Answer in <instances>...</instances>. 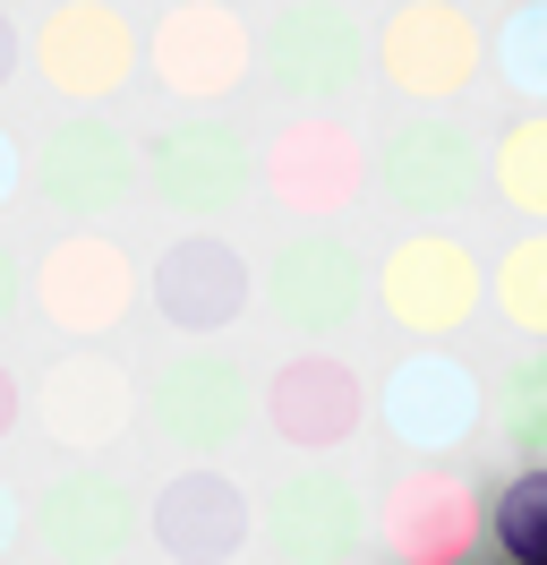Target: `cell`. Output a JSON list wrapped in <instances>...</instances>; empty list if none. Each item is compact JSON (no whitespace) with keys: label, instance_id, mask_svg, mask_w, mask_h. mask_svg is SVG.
I'll use <instances>...</instances> for the list:
<instances>
[{"label":"cell","instance_id":"cell-16","mask_svg":"<svg viewBox=\"0 0 547 565\" xmlns=\"http://www.w3.org/2000/svg\"><path fill=\"white\" fill-rule=\"evenodd\" d=\"M376 540L394 565H462L479 548V489L453 462H410L376 497Z\"/></svg>","mask_w":547,"mask_h":565},{"label":"cell","instance_id":"cell-14","mask_svg":"<svg viewBox=\"0 0 547 565\" xmlns=\"http://www.w3.org/2000/svg\"><path fill=\"white\" fill-rule=\"evenodd\" d=\"M257 531H266V548L282 565H351L376 531V505H368V489L325 455V462H300L291 480H274Z\"/></svg>","mask_w":547,"mask_h":565},{"label":"cell","instance_id":"cell-15","mask_svg":"<svg viewBox=\"0 0 547 565\" xmlns=\"http://www.w3.org/2000/svg\"><path fill=\"white\" fill-rule=\"evenodd\" d=\"M146 70H154L163 95L205 111V104H223V95L248 86L257 35H248V18H239L232 0H171L163 18H154V35H146Z\"/></svg>","mask_w":547,"mask_h":565},{"label":"cell","instance_id":"cell-27","mask_svg":"<svg viewBox=\"0 0 547 565\" xmlns=\"http://www.w3.org/2000/svg\"><path fill=\"white\" fill-rule=\"evenodd\" d=\"M18 300H26V266H18V248L0 241V326L18 318Z\"/></svg>","mask_w":547,"mask_h":565},{"label":"cell","instance_id":"cell-30","mask_svg":"<svg viewBox=\"0 0 547 565\" xmlns=\"http://www.w3.org/2000/svg\"><path fill=\"white\" fill-rule=\"evenodd\" d=\"M26 61V43H18V26H9V9H0V86H9V70Z\"/></svg>","mask_w":547,"mask_h":565},{"label":"cell","instance_id":"cell-12","mask_svg":"<svg viewBox=\"0 0 547 565\" xmlns=\"http://www.w3.org/2000/svg\"><path fill=\"white\" fill-rule=\"evenodd\" d=\"M368 412H376V394L360 386V369H351L334 343L291 352L266 386H257V420H266L291 455H308V462L342 455V446L360 437V420H368Z\"/></svg>","mask_w":547,"mask_h":565},{"label":"cell","instance_id":"cell-8","mask_svg":"<svg viewBox=\"0 0 547 565\" xmlns=\"http://www.w3.org/2000/svg\"><path fill=\"white\" fill-rule=\"evenodd\" d=\"M26 300L52 334L103 343V334H120L129 309H137V257L111 241V232H61V241L26 266Z\"/></svg>","mask_w":547,"mask_h":565},{"label":"cell","instance_id":"cell-24","mask_svg":"<svg viewBox=\"0 0 547 565\" xmlns=\"http://www.w3.org/2000/svg\"><path fill=\"white\" fill-rule=\"evenodd\" d=\"M487 531H496V548L513 565H547V462H522L505 489H496Z\"/></svg>","mask_w":547,"mask_h":565},{"label":"cell","instance_id":"cell-11","mask_svg":"<svg viewBox=\"0 0 547 565\" xmlns=\"http://www.w3.org/2000/svg\"><path fill=\"white\" fill-rule=\"evenodd\" d=\"M376 291V275L360 266V248L342 232H291L257 266V300L274 309V326H291L300 343H334L360 318V300Z\"/></svg>","mask_w":547,"mask_h":565},{"label":"cell","instance_id":"cell-6","mask_svg":"<svg viewBox=\"0 0 547 565\" xmlns=\"http://www.w3.org/2000/svg\"><path fill=\"white\" fill-rule=\"evenodd\" d=\"M479 18L462 0H403V9H385V26H376L368 61L376 77L403 95V111H453L462 104V86L479 77Z\"/></svg>","mask_w":547,"mask_h":565},{"label":"cell","instance_id":"cell-7","mask_svg":"<svg viewBox=\"0 0 547 565\" xmlns=\"http://www.w3.org/2000/svg\"><path fill=\"white\" fill-rule=\"evenodd\" d=\"M146 309L180 334V343H214L257 309V266L232 232H180L154 248L146 266Z\"/></svg>","mask_w":547,"mask_h":565},{"label":"cell","instance_id":"cell-23","mask_svg":"<svg viewBox=\"0 0 547 565\" xmlns=\"http://www.w3.org/2000/svg\"><path fill=\"white\" fill-rule=\"evenodd\" d=\"M487 61L530 111H547V0H513L496 43H487Z\"/></svg>","mask_w":547,"mask_h":565},{"label":"cell","instance_id":"cell-4","mask_svg":"<svg viewBox=\"0 0 547 565\" xmlns=\"http://www.w3.org/2000/svg\"><path fill=\"white\" fill-rule=\"evenodd\" d=\"M368 189L403 214L410 232H444V223L479 198V138L453 111H403V120L376 138Z\"/></svg>","mask_w":547,"mask_h":565},{"label":"cell","instance_id":"cell-26","mask_svg":"<svg viewBox=\"0 0 547 565\" xmlns=\"http://www.w3.org/2000/svg\"><path fill=\"white\" fill-rule=\"evenodd\" d=\"M18 189H26V146H18V129H9V120H0V206H9Z\"/></svg>","mask_w":547,"mask_h":565},{"label":"cell","instance_id":"cell-13","mask_svg":"<svg viewBox=\"0 0 547 565\" xmlns=\"http://www.w3.org/2000/svg\"><path fill=\"white\" fill-rule=\"evenodd\" d=\"M479 412H487V403H479V377L444 352V343L403 352L394 369H385V386H376V428H385L403 455H419V462L462 455V446L479 437Z\"/></svg>","mask_w":547,"mask_h":565},{"label":"cell","instance_id":"cell-2","mask_svg":"<svg viewBox=\"0 0 547 565\" xmlns=\"http://www.w3.org/2000/svg\"><path fill=\"white\" fill-rule=\"evenodd\" d=\"M368 172H376V138L351 129L342 111H291L266 138V154H257V189L282 214H300V223L351 214L368 198Z\"/></svg>","mask_w":547,"mask_h":565},{"label":"cell","instance_id":"cell-17","mask_svg":"<svg viewBox=\"0 0 547 565\" xmlns=\"http://www.w3.org/2000/svg\"><path fill=\"white\" fill-rule=\"evenodd\" d=\"M26 420L61 446V455H111L120 437H129L137 420V377L120 369V360H103V352H68L52 360L43 377L26 386Z\"/></svg>","mask_w":547,"mask_h":565},{"label":"cell","instance_id":"cell-25","mask_svg":"<svg viewBox=\"0 0 547 565\" xmlns=\"http://www.w3.org/2000/svg\"><path fill=\"white\" fill-rule=\"evenodd\" d=\"M496 437L522 462H547V343L505 369V386H496Z\"/></svg>","mask_w":547,"mask_h":565},{"label":"cell","instance_id":"cell-28","mask_svg":"<svg viewBox=\"0 0 547 565\" xmlns=\"http://www.w3.org/2000/svg\"><path fill=\"white\" fill-rule=\"evenodd\" d=\"M18 531H26V505H18V489H9V480H0V557H9V548H18Z\"/></svg>","mask_w":547,"mask_h":565},{"label":"cell","instance_id":"cell-10","mask_svg":"<svg viewBox=\"0 0 547 565\" xmlns=\"http://www.w3.org/2000/svg\"><path fill=\"white\" fill-rule=\"evenodd\" d=\"M376 309L410 343H453L479 318V257L453 232H403L376 257Z\"/></svg>","mask_w":547,"mask_h":565},{"label":"cell","instance_id":"cell-20","mask_svg":"<svg viewBox=\"0 0 547 565\" xmlns=\"http://www.w3.org/2000/svg\"><path fill=\"white\" fill-rule=\"evenodd\" d=\"M146 531L180 565H232L248 548V531H257V505H248V489H239L232 471L180 462L163 489H154V505H146Z\"/></svg>","mask_w":547,"mask_h":565},{"label":"cell","instance_id":"cell-9","mask_svg":"<svg viewBox=\"0 0 547 565\" xmlns=\"http://www.w3.org/2000/svg\"><path fill=\"white\" fill-rule=\"evenodd\" d=\"M146 420H154V437H163L171 455L214 462L239 428L257 420V377H248L232 352L189 343V352H171L163 369L146 377Z\"/></svg>","mask_w":547,"mask_h":565},{"label":"cell","instance_id":"cell-5","mask_svg":"<svg viewBox=\"0 0 547 565\" xmlns=\"http://www.w3.org/2000/svg\"><path fill=\"white\" fill-rule=\"evenodd\" d=\"M137 61H146V43H137L129 9H111V0H52L26 35V70L68 111H103L137 77Z\"/></svg>","mask_w":547,"mask_h":565},{"label":"cell","instance_id":"cell-1","mask_svg":"<svg viewBox=\"0 0 547 565\" xmlns=\"http://www.w3.org/2000/svg\"><path fill=\"white\" fill-rule=\"evenodd\" d=\"M257 189V146L239 138L223 111H180L163 129H146V198L180 214L189 232L232 223Z\"/></svg>","mask_w":547,"mask_h":565},{"label":"cell","instance_id":"cell-21","mask_svg":"<svg viewBox=\"0 0 547 565\" xmlns=\"http://www.w3.org/2000/svg\"><path fill=\"white\" fill-rule=\"evenodd\" d=\"M487 189H496L522 223L547 232V111H522V120L496 129V146H487Z\"/></svg>","mask_w":547,"mask_h":565},{"label":"cell","instance_id":"cell-29","mask_svg":"<svg viewBox=\"0 0 547 565\" xmlns=\"http://www.w3.org/2000/svg\"><path fill=\"white\" fill-rule=\"evenodd\" d=\"M18 420H26V386H18V377H9V360H0V437H9Z\"/></svg>","mask_w":547,"mask_h":565},{"label":"cell","instance_id":"cell-3","mask_svg":"<svg viewBox=\"0 0 547 565\" xmlns=\"http://www.w3.org/2000/svg\"><path fill=\"white\" fill-rule=\"evenodd\" d=\"M26 189L77 232H95L146 189V138H129L111 111H61V129L26 154Z\"/></svg>","mask_w":547,"mask_h":565},{"label":"cell","instance_id":"cell-19","mask_svg":"<svg viewBox=\"0 0 547 565\" xmlns=\"http://www.w3.org/2000/svg\"><path fill=\"white\" fill-rule=\"evenodd\" d=\"M360 61H368V43L342 18V0H291L266 35H257V70H266L282 95H300L308 111H334L342 86L360 77Z\"/></svg>","mask_w":547,"mask_h":565},{"label":"cell","instance_id":"cell-22","mask_svg":"<svg viewBox=\"0 0 547 565\" xmlns=\"http://www.w3.org/2000/svg\"><path fill=\"white\" fill-rule=\"evenodd\" d=\"M487 300H496V318H505L513 334L547 343V232H522V241L487 266Z\"/></svg>","mask_w":547,"mask_h":565},{"label":"cell","instance_id":"cell-18","mask_svg":"<svg viewBox=\"0 0 547 565\" xmlns=\"http://www.w3.org/2000/svg\"><path fill=\"white\" fill-rule=\"evenodd\" d=\"M26 531L52 565H111L137 540V489L120 471H103V462H68L26 505Z\"/></svg>","mask_w":547,"mask_h":565}]
</instances>
